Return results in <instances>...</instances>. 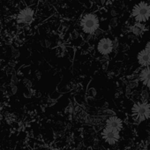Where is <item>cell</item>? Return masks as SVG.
<instances>
[{
    "mask_svg": "<svg viewBox=\"0 0 150 150\" xmlns=\"http://www.w3.org/2000/svg\"><path fill=\"white\" fill-rule=\"evenodd\" d=\"M11 88H12V92H13V94H15V93H17L18 87H17L16 85H12Z\"/></svg>",
    "mask_w": 150,
    "mask_h": 150,
    "instance_id": "obj_14",
    "label": "cell"
},
{
    "mask_svg": "<svg viewBox=\"0 0 150 150\" xmlns=\"http://www.w3.org/2000/svg\"><path fill=\"white\" fill-rule=\"evenodd\" d=\"M145 49L150 51V41H148V42H146V48H145Z\"/></svg>",
    "mask_w": 150,
    "mask_h": 150,
    "instance_id": "obj_17",
    "label": "cell"
},
{
    "mask_svg": "<svg viewBox=\"0 0 150 150\" xmlns=\"http://www.w3.org/2000/svg\"><path fill=\"white\" fill-rule=\"evenodd\" d=\"M34 10L27 7L20 12L17 15V22L21 24H30L34 20Z\"/></svg>",
    "mask_w": 150,
    "mask_h": 150,
    "instance_id": "obj_5",
    "label": "cell"
},
{
    "mask_svg": "<svg viewBox=\"0 0 150 150\" xmlns=\"http://www.w3.org/2000/svg\"><path fill=\"white\" fill-rule=\"evenodd\" d=\"M47 150H61V149L57 147H51V148H48Z\"/></svg>",
    "mask_w": 150,
    "mask_h": 150,
    "instance_id": "obj_19",
    "label": "cell"
},
{
    "mask_svg": "<svg viewBox=\"0 0 150 150\" xmlns=\"http://www.w3.org/2000/svg\"><path fill=\"white\" fill-rule=\"evenodd\" d=\"M132 13L137 22H146L150 18V5L146 2H139L134 6Z\"/></svg>",
    "mask_w": 150,
    "mask_h": 150,
    "instance_id": "obj_3",
    "label": "cell"
},
{
    "mask_svg": "<svg viewBox=\"0 0 150 150\" xmlns=\"http://www.w3.org/2000/svg\"><path fill=\"white\" fill-rule=\"evenodd\" d=\"M23 84L26 87H28V88H31L32 87V81H29V80H28V79H24L23 80Z\"/></svg>",
    "mask_w": 150,
    "mask_h": 150,
    "instance_id": "obj_13",
    "label": "cell"
},
{
    "mask_svg": "<svg viewBox=\"0 0 150 150\" xmlns=\"http://www.w3.org/2000/svg\"><path fill=\"white\" fill-rule=\"evenodd\" d=\"M139 80L141 82L150 89V65L146 66L139 73Z\"/></svg>",
    "mask_w": 150,
    "mask_h": 150,
    "instance_id": "obj_9",
    "label": "cell"
},
{
    "mask_svg": "<svg viewBox=\"0 0 150 150\" xmlns=\"http://www.w3.org/2000/svg\"><path fill=\"white\" fill-rule=\"evenodd\" d=\"M105 126L116 129V130L120 132L122 130V128H123V122L119 117H117L116 116H112V117H109L107 119Z\"/></svg>",
    "mask_w": 150,
    "mask_h": 150,
    "instance_id": "obj_8",
    "label": "cell"
},
{
    "mask_svg": "<svg viewBox=\"0 0 150 150\" xmlns=\"http://www.w3.org/2000/svg\"><path fill=\"white\" fill-rule=\"evenodd\" d=\"M97 50L102 55H108L113 50V42L108 38H102L97 44Z\"/></svg>",
    "mask_w": 150,
    "mask_h": 150,
    "instance_id": "obj_6",
    "label": "cell"
},
{
    "mask_svg": "<svg viewBox=\"0 0 150 150\" xmlns=\"http://www.w3.org/2000/svg\"><path fill=\"white\" fill-rule=\"evenodd\" d=\"M137 59L141 66L146 67L150 65V51L146 49L142 50L137 55Z\"/></svg>",
    "mask_w": 150,
    "mask_h": 150,
    "instance_id": "obj_7",
    "label": "cell"
},
{
    "mask_svg": "<svg viewBox=\"0 0 150 150\" xmlns=\"http://www.w3.org/2000/svg\"><path fill=\"white\" fill-rule=\"evenodd\" d=\"M119 132H120L116 130V129L105 126L104 129L102 131V137H103V140L105 142H107L108 144L114 145L120 139V133Z\"/></svg>",
    "mask_w": 150,
    "mask_h": 150,
    "instance_id": "obj_4",
    "label": "cell"
},
{
    "mask_svg": "<svg viewBox=\"0 0 150 150\" xmlns=\"http://www.w3.org/2000/svg\"><path fill=\"white\" fill-rule=\"evenodd\" d=\"M12 55H13V57H14V58H18L19 57H20V52L17 50H15L14 48H12Z\"/></svg>",
    "mask_w": 150,
    "mask_h": 150,
    "instance_id": "obj_11",
    "label": "cell"
},
{
    "mask_svg": "<svg viewBox=\"0 0 150 150\" xmlns=\"http://www.w3.org/2000/svg\"><path fill=\"white\" fill-rule=\"evenodd\" d=\"M35 76L37 77L38 80H40V78H41V72H40V71H37V72L35 73Z\"/></svg>",
    "mask_w": 150,
    "mask_h": 150,
    "instance_id": "obj_18",
    "label": "cell"
},
{
    "mask_svg": "<svg viewBox=\"0 0 150 150\" xmlns=\"http://www.w3.org/2000/svg\"><path fill=\"white\" fill-rule=\"evenodd\" d=\"M18 77H17V75L15 73L13 74V77H12V85H17L18 83Z\"/></svg>",
    "mask_w": 150,
    "mask_h": 150,
    "instance_id": "obj_12",
    "label": "cell"
},
{
    "mask_svg": "<svg viewBox=\"0 0 150 150\" xmlns=\"http://www.w3.org/2000/svg\"><path fill=\"white\" fill-rule=\"evenodd\" d=\"M44 42H45L44 46H45L46 48H50V42L49 40H45Z\"/></svg>",
    "mask_w": 150,
    "mask_h": 150,
    "instance_id": "obj_15",
    "label": "cell"
},
{
    "mask_svg": "<svg viewBox=\"0 0 150 150\" xmlns=\"http://www.w3.org/2000/svg\"><path fill=\"white\" fill-rule=\"evenodd\" d=\"M81 26L84 33L94 35L99 28V19L95 13H87L82 17Z\"/></svg>",
    "mask_w": 150,
    "mask_h": 150,
    "instance_id": "obj_1",
    "label": "cell"
},
{
    "mask_svg": "<svg viewBox=\"0 0 150 150\" xmlns=\"http://www.w3.org/2000/svg\"><path fill=\"white\" fill-rule=\"evenodd\" d=\"M9 65L12 67H14L16 65V62L15 61H9Z\"/></svg>",
    "mask_w": 150,
    "mask_h": 150,
    "instance_id": "obj_16",
    "label": "cell"
},
{
    "mask_svg": "<svg viewBox=\"0 0 150 150\" xmlns=\"http://www.w3.org/2000/svg\"><path fill=\"white\" fill-rule=\"evenodd\" d=\"M132 31L137 35H140L145 31V26L141 22H137L132 27Z\"/></svg>",
    "mask_w": 150,
    "mask_h": 150,
    "instance_id": "obj_10",
    "label": "cell"
},
{
    "mask_svg": "<svg viewBox=\"0 0 150 150\" xmlns=\"http://www.w3.org/2000/svg\"><path fill=\"white\" fill-rule=\"evenodd\" d=\"M132 114L137 122H142L150 117V104L146 102L136 103L132 109Z\"/></svg>",
    "mask_w": 150,
    "mask_h": 150,
    "instance_id": "obj_2",
    "label": "cell"
}]
</instances>
